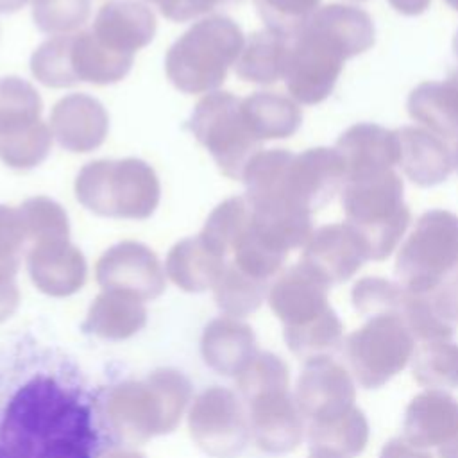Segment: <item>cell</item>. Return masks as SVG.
<instances>
[{
  "label": "cell",
  "mask_w": 458,
  "mask_h": 458,
  "mask_svg": "<svg viewBox=\"0 0 458 458\" xmlns=\"http://www.w3.org/2000/svg\"><path fill=\"white\" fill-rule=\"evenodd\" d=\"M242 116L259 141L290 138L302 122V111L297 102L272 91H258L243 98Z\"/></svg>",
  "instance_id": "24"
},
{
  "label": "cell",
  "mask_w": 458,
  "mask_h": 458,
  "mask_svg": "<svg viewBox=\"0 0 458 458\" xmlns=\"http://www.w3.org/2000/svg\"><path fill=\"white\" fill-rule=\"evenodd\" d=\"M156 4L163 16L172 21H188L200 16L225 0H148Z\"/></svg>",
  "instance_id": "40"
},
{
  "label": "cell",
  "mask_w": 458,
  "mask_h": 458,
  "mask_svg": "<svg viewBox=\"0 0 458 458\" xmlns=\"http://www.w3.org/2000/svg\"><path fill=\"white\" fill-rule=\"evenodd\" d=\"M369 435V420L356 406L338 417L308 426L310 451L324 458H358L367 447Z\"/></svg>",
  "instance_id": "22"
},
{
  "label": "cell",
  "mask_w": 458,
  "mask_h": 458,
  "mask_svg": "<svg viewBox=\"0 0 458 458\" xmlns=\"http://www.w3.org/2000/svg\"><path fill=\"white\" fill-rule=\"evenodd\" d=\"M292 38L272 29L254 32L236 61L240 79L256 84H274L284 79Z\"/></svg>",
  "instance_id": "23"
},
{
  "label": "cell",
  "mask_w": 458,
  "mask_h": 458,
  "mask_svg": "<svg viewBox=\"0 0 458 458\" xmlns=\"http://www.w3.org/2000/svg\"><path fill=\"white\" fill-rule=\"evenodd\" d=\"M72 68L79 82L113 84L122 81L134 61V55L120 54L102 45L91 30L72 36Z\"/></svg>",
  "instance_id": "25"
},
{
  "label": "cell",
  "mask_w": 458,
  "mask_h": 458,
  "mask_svg": "<svg viewBox=\"0 0 458 458\" xmlns=\"http://www.w3.org/2000/svg\"><path fill=\"white\" fill-rule=\"evenodd\" d=\"M345 184L344 161L335 148L317 147L293 154L284 177V193L313 213L326 206Z\"/></svg>",
  "instance_id": "12"
},
{
  "label": "cell",
  "mask_w": 458,
  "mask_h": 458,
  "mask_svg": "<svg viewBox=\"0 0 458 458\" xmlns=\"http://www.w3.org/2000/svg\"><path fill=\"white\" fill-rule=\"evenodd\" d=\"M265 295V281L256 279L238 268L234 263L224 267L220 277L216 279V297L220 304L229 306V310L238 313L252 311L259 306Z\"/></svg>",
  "instance_id": "37"
},
{
  "label": "cell",
  "mask_w": 458,
  "mask_h": 458,
  "mask_svg": "<svg viewBox=\"0 0 458 458\" xmlns=\"http://www.w3.org/2000/svg\"><path fill=\"white\" fill-rule=\"evenodd\" d=\"M310 458H324V456H318V454H310Z\"/></svg>",
  "instance_id": "48"
},
{
  "label": "cell",
  "mask_w": 458,
  "mask_h": 458,
  "mask_svg": "<svg viewBox=\"0 0 458 458\" xmlns=\"http://www.w3.org/2000/svg\"><path fill=\"white\" fill-rule=\"evenodd\" d=\"M379 458H433V454L410 444L404 437H394L383 445Z\"/></svg>",
  "instance_id": "42"
},
{
  "label": "cell",
  "mask_w": 458,
  "mask_h": 458,
  "mask_svg": "<svg viewBox=\"0 0 458 458\" xmlns=\"http://www.w3.org/2000/svg\"><path fill=\"white\" fill-rule=\"evenodd\" d=\"M354 2H365V0H354Z\"/></svg>",
  "instance_id": "49"
},
{
  "label": "cell",
  "mask_w": 458,
  "mask_h": 458,
  "mask_svg": "<svg viewBox=\"0 0 458 458\" xmlns=\"http://www.w3.org/2000/svg\"><path fill=\"white\" fill-rule=\"evenodd\" d=\"M41 109V97L32 84L20 77L0 81V134L38 122Z\"/></svg>",
  "instance_id": "32"
},
{
  "label": "cell",
  "mask_w": 458,
  "mask_h": 458,
  "mask_svg": "<svg viewBox=\"0 0 458 458\" xmlns=\"http://www.w3.org/2000/svg\"><path fill=\"white\" fill-rule=\"evenodd\" d=\"M408 113L440 138H458V68L444 82H420L408 97Z\"/></svg>",
  "instance_id": "21"
},
{
  "label": "cell",
  "mask_w": 458,
  "mask_h": 458,
  "mask_svg": "<svg viewBox=\"0 0 458 458\" xmlns=\"http://www.w3.org/2000/svg\"><path fill=\"white\" fill-rule=\"evenodd\" d=\"M52 138V129L41 120L0 134V159L16 170L34 168L48 156Z\"/></svg>",
  "instance_id": "30"
},
{
  "label": "cell",
  "mask_w": 458,
  "mask_h": 458,
  "mask_svg": "<svg viewBox=\"0 0 458 458\" xmlns=\"http://www.w3.org/2000/svg\"><path fill=\"white\" fill-rule=\"evenodd\" d=\"M415 338L397 313L369 317L344 342L354 379L367 390L381 388L399 374L415 352Z\"/></svg>",
  "instance_id": "8"
},
{
  "label": "cell",
  "mask_w": 458,
  "mask_h": 458,
  "mask_svg": "<svg viewBox=\"0 0 458 458\" xmlns=\"http://www.w3.org/2000/svg\"><path fill=\"white\" fill-rule=\"evenodd\" d=\"M97 277L104 288L140 297L157 295L165 286L156 254L138 242H122L107 249L97 263Z\"/></svg>",
  "instance_id": "13"
},
{
  "label": "cell",
  "mask_w": 458,
  "mask_h": 458,
  "mask_svg": "<svg viewBox=\"0 0 458 458\" xmlns=\"http://www.w3.org/2000/svg\"><path fill=\"white\" fill-rule=\"evenodd\" d=\"M72 36H54L41 43L30 57L32 75L48 88H68L77 84L70 59Z\"/></svg>",
  "instance_id": "33"
},
{
  "label": "cell",
  "mask_w": 458,
  "mask_h": 458,
  "mask_svg": "<svg viewBox=\"0 0 458 458\" xmlns=\"http://www.w3.org/2000/svg\"><path fill=\"white\" fill-rule=\"evenodd\" d=\"M456 270L458 216L445 209L426 211L397 252L399 284L415 293H429Z\"/></svg>",
  "instance_id": "6"
},
{
  "label": "cell",
  "mask_w": 458,
  "mask_h": 458,
  "mask_svg": "<svg viewBox=\"0 0 458 458\" xmlns=\"http://www.w3.org/2000/svg\"><path fill=\"white\" fill-rule=\"evenodd\" d=\"M27 240L20 209L0 204V265L18 267V256Z\"/></svg>",
  "instance_id": "39"
},
{
  "label": "cell",
  "mask_w": 458,
  "mask_h": 458,
  "mask_svg": "<svg viewBox=\"0 0 458 458\" xmlns=\"http://www.w3.org/2000/svg\"><path fill=\"white\" fill-rule=\"evenodd\" d=\"M91 13L89 0H34L32 20L39 30L64 36L82 27Z\"/></svg>",
  "instance_id": "35"
},
{
  "label": "cell",
  "mask_w": 458,
  "mask_h": 458,
  "mask_svg": "<svg viewBox=\"0 0 458 458\" xmlns=\"http://www.w3.org/2000/svg\"><path fill=\"white\" fill-rule=\"evenodd\" d=\"M399 166L417 186L429 188L444 182L454 163L444 138L420 127L397 129Z\"/></svg>",
  "instance_id": "18"
},
{
  "label": "cell",
  "mask_w": 458,
  "mask_h": 458,
  "mask_svg": "<svg viewBox=\"0 0 458 458\" xmlns=\"http://www.w3.org/2000/svg\"><path fill=\"white\" fill-rule=\"evenodd\" d=\"M329 284L302 263L288 268L270 290V306L286 327L315 322L331 310Z\"/></svg>",
  "instance_id": "15"
},
{
  "label": "cell",
  "mask_w": 458,
  "mask_h": 458,
  "mask_svg": "<svg viewBox=\"0 0 458 458\" xmlns=\"http://www.w3.org/2000/svg\"><path fill=\"white\" fill-rule=\"evenodd\" d=\"M397 315L404 320L415 342L419 344L451 340V336L454 335L456 324H453L440 313V310L435 304L433 292L415 293L406 290V297Z\"/></svg>",
  "instance_id": "31"
},
{
  "label": "cell",
  "mask_w": 458,
  "mask_h": 458,
  "mask_svg": "<svg viewBox=\"0 0 458 458\" xmlns=\"http://www.w3.org/2000/svg\"><path fill=\"white\" fill-rule=\"evenodd\" d=\"M297 408L310 422L338 417L354 406L351 374L331 356L310 358L299 376Z\"/></svg>",
  "instance_id": "10"
},
{
  "label": "cell",
  "mask_w": 458,
  "mask_h": 458,
  "mask_svg": "<svg viewBox=\"0 0 458 458\" xmlns=\"http://www.w3.org/2000/svg\"><path fill=\"white\" fill-rule=\"evenodd\" d=\"M29 270L43 292L68 295L84 283L86 261L68 240L39 242L29 252Z\"/></svg>",
  "instance_id": "19"
},
{
  "label": "cell",
  "mask_w": 458,
  "mask_h": 458,
  "mask_svg": "<svg viewBox=\"0 0 458 458\" xmlns=\"http://www.w3.org/2000/svg\"><path fill=\"white\" fill-rule=\"evenodd\" d=\"M335 150L344 161L345 181L377 175L399 163L397 131L377 123H356L336 140Z\"/></svg>",
  "instance_id": "14"
},
{
  "label": "cell",
  "mask_w": 458,
  "mask_h": 458,
  "mask_svg": "<svg viewBox=\"0 0 458 458\" xmlns=\"http://www.w3.org/2000/svg\"><path fill=\"white\" fill-rule=\"evenodd\" d=\"M403 190L394 170L345 181L342 206L347 224L361 236L374 261L386 259L410 225L411 213L403 200Z\"/></svg>",
  "instance_id": "5"
},
{
  "label": "cell",
  "mask_w": 458,
  "mask_h": 458,
  "mask_svg": "<svg viewBox=\"0 0 458 458\" xmlns=\"http://www.w3.org/2000/svg\"><path fill=\"white\" fill-rule=\"evenodd\" d=\"M403 437L420 449H435L438 458H458V401L444 390L417 394L404 410Z\"/></svg>",
  "instance_id": "9"
},
{
  "label": "cell",
  "mask_w": 458,
  "mask_h": 458,
  "mask_svg": "<svg viewBox=\"0 0 458 458\" xmlns=\"http://www.w3.org/2000/svg\"><path fill=\"white\" fill-rule=\"evenodd\" d=\"M161 186L154 168L136 157L91 161L75 179V197L100 216L143 220L159 204Z\"/></svg>",
  "instance_id": "4"
},
{
  "label": "cell",
  "mask_w": 458,
  "mask_h": 458,
  "mask_svg": "<svg viewBox=\"0 0 458 458\" xmlns=\"http://www.w3.org/2000/svg\"><path fill=\"white\" fill-rule=\"evenodd\" d=\"M453 163H454V166H456V170H458V143H456L454 152H453Z\"/></svg>",
  "instance_id": "45"
},
{
  "label": "cell",
  "mask_w": 458,
  "mask_h": 458,
  "mask_svg": "<svg viewBox=\"0 0 458 458\" xmlns=\"http://www.w3.org/2000/svg\"><path fill=\"white\" fill-rule=\"evenodd\" d=\"M388 2L397 13L406 16H417L424 13L431 4V0H388Z\"/></svg>",
  "instance_id": "43"
},
{
  "label": "cell",
  "mask_w": 458,
  "mask_h": 458,
  "mask_svg": "<svg viewBox=\"0 0 458 458\" xmlns=\"http://www.w3.org/2000/svg\"><path fill=\"white\" fill-rule=\"evenodd\" d=\"M91 32L107 48L134 55L156 34L154 13L136 0H111L100 7Z\"/></svg>",
  "instance_id": "17"
},
{
  "label": "cell",
  "mask_w": 458,
  "mask_h": 458,
  "mask_svg": "<svg viewBox=\"0 0 458 458\" xmlns=\"http://www.w3.org/2000/svg\"><path fill=\"white\" fill-rule=\"evenodd\" d=\"M406 288L385 277H361L351 292L352 306L361 317L399 313Z\"/></svg>",
  "instance_id": "36"
},
{
  "label": "cell",
  "mask_w": 458,
  "mask_h": 458,
  "mask_svg": "<svg viewBox=\"0 0 458 458\" xmlns=\"http://www.w3.org/2000/svg\"><path fill=\"white\" fill-rule=\"evenodd\" d=\"M222 256L213 252L200 236L175 243L166 258L168 276L186 290H202L220 277Z\"/></svg>",
  "instance_id": "26"
},
{
  "label": "cell",
  "mask_w": 458,
  "mask_h": 458,
  "mask_svg": "<svg viewBox=\"0 0 458 458\" xmlns=\"http://www.w3.org/2000/svg\"><path fill=\"white\" fill-rule=\"evenodd\" d=\"M259 445L270 453L293 451L302 438V417L286 386L263 390L256 408Z\"/></svg>",
  "instance_id": "20"
},
{
  "label": "cell",
  "mask_w": 458,
  "mask_h": 458,
  "mask_svg": "<svg viewBox=\"0 0 458 458\" xmlns=\"http://www.w3.org/2000/svg\"><path fill=\"white\" fill-rule=\"evenodd\" d=\"M376 43L370 14L360 7L329 4L318 7L292 38L286 88L301 104H318L333 91L344 63Z\"/></svg>",
  "instance_id": "2"
},
{
  "label": "cell",
  "mask_w": 458,
  "mask_h": 458,
  "mask_svg": "<svg viewBox=\"0 0 458 458\" xmlns=\"http://www.w3.org/2000/svg\"><path fill=\"white\" fill-rule=\"evenodd\" d=\"M267 29L293 38L317 13L320 0H254Z\"/></svg>",
  "instance_id": "38"
},
{
  "label": "cell",
  "mask_w": 458,
  "mask_h": 458,
  "mask_svg": "<svg viewBox=\"0 0 458 458\" xmlns=\"http://www.w3.org/2000/svg\"><path fill=\"white\" fill-rule=\"evenodd\" d=\"M250 220V206L245 197H231L218 204L208 216L200 240L218 256L233 250L234 243L245 231Z\"/></svg>",
  "instance_id": "29"
},
{
  "label": "cell",
  "mask_w": 458,
  "mask_h": 458,
  "mask_svg": "<svg viewBox=\"0 0 458 458\" xmlns=\"http://www.w3.org/2000/svg\"><path fill=\"white\" fill-rule=\"evenodd\" d=\"M445 2H447L454 11H458V0H445Z\"/></svg>",
  "instance_id": "47"
},
{
  "label": "cell",
  "mask_w": 458,
  "mask_h": 458,
  "mask_svg": "<svg viewBox=\"0 0 458 458\" xmlns=\"http://www.w3.org/2000/svg\"><path fill=\"white\" fill-rule=\"evenodd\" d=\"M453 48H454V55L458 57V32L454 36V41H453Z\"/></svg>",
  "instance_id": "46"
},
{
  "label": "cell",
  "mask_w": 458,
  "mask_h": 458,
  "mask_svg": "<svg viewBox=\"0 0 458 458\" xmlns=\"http://www.w3.org/2000/svg\"><path fill=\"white\" fill-rule=\"evenodd\" d=\"M107 429L72 358L30 336H0V458H100Z\"/></svg>",
  "instance_id": "1"
},
{
  "label": "cell",
  "mask_w": 458,
  "mask_h": 458,
  "mask_svg": "<svg viewBox=\"0 0 458 458\" xmlns=\"http://www.w3.org/2000/svg\"><path fill=\"white\" fill-rule=\"evenodd\" d=\"M370 259L361 236L347 222L322 225L304 245L301 263L329 286L351 279Z\"/></svg>",
  "instance_id": "11"
},
{
  "label": "cell",
  "mask_w": 458,
  "mask_h": 458,
  "mask_svg": "<svg viewBox=\"0 0 458 458\" xmlns=\"http://www.w3.org/2000/svg\"><path fill=\"white\" fill-rule=\"evenodd\" d=\"M188 127L229 179H242L245 166L259 152L261 141L242 116V100L227 91H215L199 100Z\"/></svg>",
  "instance_id": "7"
},
{
  "label": "cell",
  "mask_w": 458,
  "mask_h": 458,
  "mask_svg": "<svg viewBox=\"0 0 458 458\" xmlns=\"http://www.w3.org/2000/svg\"><path fill=\"white\" fill-rule=\"evenodd\" d=\"M243 45V34L231 18H204L170 47L166 75L182 93H209L222 86Z\"/></svg>",
  "instance_id": "3"
},
{
  "label": "cell",
  "mask_w": 458,
  "mask_h": 458,
  "mask_svg": "<svg viewBox=\"0 0 458 458\" xmlns=\"http://www.w3.org/2000/svg\"><path fill=\"white\" fill-rule=\"evenodd\" d=\"M50 129L66 150L89 152L104 143L109 131V116L97 98L73 93L54 106Z\"/></svg>",
  "instance_id": "16"
},
{
  "label": "cell",
  "mask_w": 458,
  "mask_h": 458,
  "mask_svg": "<svg viewBox=\"0 0 458 458\" xmlns=\"http://www.w3.org/2000/svg\"><path fill=\"white\" fill-rule=\"evenodd\" d=\"M288 347L301 358L333 356L344 349V324L331 308L320 318L301 327H284Z\"/></svg>",
  "instance_id": "28"
},
{
  "label": "cell",
  "mask_w": 458,
  "mask_h": 458,
  "mask_svg": "<svg viewBox=\"0 0 458 458\" xmlns=\"http://www.w3.org/2000/svg\"><path fill=\"white\" fill-rule=\"evenodd\" d=\"M433 299L440 313L451 320L453 324L458 322V270L453 272L435 292Z\"/></svg>",
  "instance_id": "41"
},
{
  "label": "cell",
  "mask_w": 458,
  "mask_h": 458,
  "mask_svg": "<svg viewBox=\"0 0 458 458\" xmlns=\"http://www.w3.org/2000/svg\"><path fill=\"white\" fill-rule=\"evenodd\" d=\"M29 0H0V13H14L21 9Z\"/></svg>",
  "instance_id": "44"
},
{
  "label": "cell",
  "mask_w": 458,
  "mask_h": 458,
  "mask_svg": "<svg viewBox=\"0 0 458 458\" xmlns=\"http://www.w3.org/2000/svg\"><path fill=\"white\" fill-rule=\"evenodd\" d=\"M411 376L429 390L458 388V344L451 340L417 344L411 356Z\"/></svg>",
  "instance_id": "27"
},
{
  "label": "cell",
  "mask_w": 458,
  "mask_h": 458,
  "mask_svg": "<svg viewBox=\"0 0 458 458\" xmlns=\"http://www.w3.org/2000/svg\"><path fill=\"white\" fill-rule=\"evenodd\" d=\"M27 238L34 243L68 240L70 224L66 211L48 197H30L20 208Z\"/></svg>",
  "instance_id": "34"
}]
</instances>
